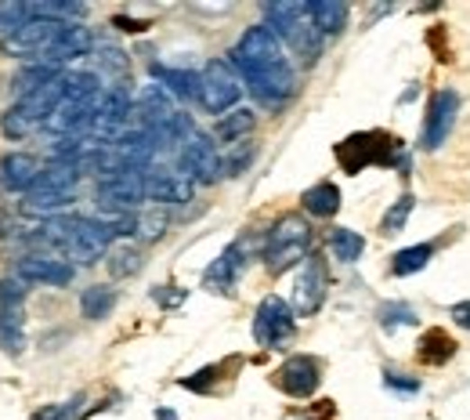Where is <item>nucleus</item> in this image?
<instances>
[{
  "instance_id": "nucleus-9",
  "label": "nucleus",
  "mask_w": 470,
  "mask_h": 420,
  "mask_svg": "<svg viewBox=\"0 0 470 420\" xmlns=\"http://www.w3.org/2000/svg\"><path fill=\"white\" fill-rule=\"evenodd\" d=\"M177 167H181V174L192 178L195 185H213V181L224 178V170H221V152L213 149V142H210L203 131H195V134L181 145Z\"/></svg>"
},
{
  "instance_id": "nucleus-36",
  "label": "nucleus",
  "mask_w": 470,
  "mask_h": 420,
  "mask_svg": "<svg viewBox=\"0 0 470 420\" xmlns=\"http://www.w3.org/2000/svg\"><path fill=\"white\" fill-rule=\"evenodd\" d=\"M412 206H416V199L405 192V196H398V203L384 215V222H380V233H387V236H398L402 229H405V222H409V215H412Z\"/></svg>"
},
{
  "instance_id": "nucleus-3",
  "label": "nucleus",
  "mask_w": 470,
  "mask_h": 420,
  "mask_svg": "<svg viewBox=\"0 0 470 420\" xmlns=\"http://www.w3.org/2000/svg\"><path fill=\"white\" fill-rule=\"evenodd\" d=\"M312 243H315L312 225L301 215H283L272 225L268 240H265V265H268V272H286L297 261H308L312 258Z\"/></svg>"
},
{
  "instance_id": "nucleus-14",
  "label": "nucleus",
  "mask_w": 470,
  "mask_h": 420,
  "mask_svg": "<svg viewBox=\"0 0 470 420\" xmlns=\"http://www.w3.org/2000/svg\"><path fill=\"white\" fill-rule=\"evenodd\" d=\"M15 276L30 287V283H41V287H69L77 269L62 258H51V254H26L19 265H15Z\"/></svg>"
},
{
  "instance_id": "nucleus-15",
  "label": "nucleus",
  "mask_w": 470,
  "mask_h": 420,
  "mask_svg": "<svg viewBox=\"0 0 470 420\" xmlns=\"http://www.w3.org/2000/svg\"><path fill=\"white\" fill-rule=\"evenodd\" d=\"M243 269H247V247H243V243H228V247L213 258V265L206 269L203 287H206L210 294H231V287L240 283Z\"/></svg>"
},
{
  "instance_id": "nucleus-12",
  "label": "nucleus",
  "mask_w": 470,
  "mask_h": 420,
  "mask_svg": "<svg viewBox=\"0 0 470 420\" xmlns=\"http://www.w3.org/2000/svg\"><path fill=\"white\" fill-rule=\"evenodd\" d=\"M326 290H330V276H326V261L319 254H312L304 261V269L297 272V283H294V312L297 315H315L326 301Z\"/></svg>"
},
{
  "instance_id": "nucleus-2",
  "label": "nucleus",
  "mask_w": 470,
  "mask_h": 420,
  "mask_svg": "<svg viewBox=\"0 0 470 420\" xmlns=\"http://www.w3.org/2000/svg\"><path fill=\"white\" fill-rule=\"evenodd\" d=\"M265 26L294 48V55L304 62V66H315L322 59V48H326V37L312 26L304 5L297 0H276V5H265Z\"/></svg>"
},
{
  "instance_id": "nucleus-21",
  "label": "nucleus",
  "mask_w": 470,
  "mask_h": 420,
  "mask_svg": "<svg viewBox=\"0 0 470 420\" xmlns=\"http://www.w3.org/2000/svg\"><path fill=\"white\" fill-rule=\"evenodd\" d=\"M152 80H159V87L177 102H199L203 95V73H192V69L152 66Z\"/></svg>"
},
{
  "instance_id": "nucleus-18",
  "label": "nucleus",
  "mask_w": 470,
  "mask_h": 420,
  "mask_svg": "<svg viewBox=\"0 0 470 420\" xmlns=\"http://www.w3.org/2000/svg\"><path fill=\"white\" fill-rule=\"evenodd\" d=\"M41 174H44V167L30 152H8L5 160H0V185H5L8 192H23L26 196L41 181Z\"/></svg>"
},
{
  "instance_id": "nucleus-20",
  "label": "nucleus",
  "mask_w": 470,
  "mask_h": 420,
  "mask_svg": "<svg viewBox=\"0 0 470 420\" xmlns=\"http://www.w3.org/2000/svg\"><path fill=\"white\" fill-rule=\"evenodd\" d=\"M95 48V37H91V30L87 26H77V23H69L66 30H62V37L51 44V51L41 59V62H48V66H66V62H73V59H84L87 51Z\"/></svg>"
},
{
  "instance_id": "nucleus-25",
  "label": "nucleus",
  "mask_w": 470,
  "mask_h": 420,
  "mask_svg": "<svg viewBox=\"0 0 470 420\" xmlns=\"http://www.w3.org/2000/svg\"><path fill=\"white\" fill-rule=\"evenodd\" d=\"M416 355H420V362H427V366H445V362L456 355V341H452L445 330H427V333L420 337V344H416Z\"/></svg>"
},
{
  "instance_id": "nucleus-31",
  "label": "nucleus",
  "mask_w": 470,
  "mask_h": 420,
  "mask_svg": "<svg viewBox=\"0 0 470 420\" xmlns=\"http://www.w3.org/2000/svg\"><path fill=\"white\" fill-rule=\"evenodd\" d=\"M30 26V5L19 0H0V44L12 41L15 33H23Z\"/></svg>"
},
{
  "instance_id": "nucleus-43",
  "label": "nucleus",
  "mask_w": 470,
  "mask_h": 420,
  "mask_svg": "<svg viewBox=\"0 0 470 420\" xmlns=\"http://www.w3.org/2000/svg\"><path fill=\"white\" fill-rule=\"evenodd\" d=\"M452 323L456 326H463V330H470V301H459V305H452Z\"/></svg>"
},
{
  "instance_id": "nucleus-44",
  "label": "nucleus",
  "mask_w": 470,
  "mask_h": 420,
  "mask_svg": "<svg viewBox=\"0 0 470 420\" xmlns=\"http://www.w3.org/2000/svg\"><path fill=\"white\" fill-rule=\"evenodd\" d=\"M113 26H120L123 33H141V30H145V23H134V19H123V15H116Z\"/></svg>"
},
{
  "instance_id": "nucleus-37",
  "label": "nucleus",
  "mask_w": 470,
  "mask_h": 420,
  "mask_svg": "<svg viewBox=\"0 0 470 420\" xmlns=\"http://www.w3.org/2000/svg\"><path fill=\"white\" fill-rule=\"evenodd\" d=\"M87 402V395H73L69 402H59V406H48L41 409L33 420H80V406Z\"/></svg>"
},
{
  "instance_id": "nucleus-17",
  "label": "nucleus",
  "mask_w": 470,
  "mask_h": 420,
  "mask_svg": "<svg viewBox=\"0 0 470 420\" xmlns=\"http://www.w3.org/2000/svg\"><path fill=\"white\" fill-rule=\"evenodd\" d=\"M145 192L152 203H188L195 192V181L185 178L181 170H149L145 174Z\"/></svg>"
},
{
  "instance_id": "nucleus-26",
  "label": "nucleus",
  "mask_w": 470,
  "mask_h": 420,
  "mask_svg": "<svg viewBox=\"0 0 470 420\" xmlns=\"http://www.w3.org/2000/svg\"><path fill=\"white\" fill-rule=\"evenodd\" d=\"M254 123H258V113L254 109H231V113H224L221 120H217V127H213V134L221 138V142H247V134L254 131Z\"/></svg>"
},
{
  "instance_id": "nucleus-27",
  "label": "nucleus",
  "mask_w": 470,
  "mask_h": 420,
  "mask_svg": "<svg viewBox=\"0 0 470 420\" xmlns=\"http://www.w3.org/2000/svg\"><path fill=\"white\" fill-rule=\"evenodd\" d=\"M113 308H116V290H113V287H87V290L80 294V312H84V319H91V323L109 319Z\"/></svg>"
},
{
  "instance_id": "nucleus-7",
  "label": "nucleus",
  "mask_w": 470,
  "mask_h": 420,
  "mask_svg": "<svg viewBox=\"0 0 470 420\" xmlns=\"http://www.w3.org/2000/svg\"><path fill=\"white\" fill-rule=\"evenodd\" d=\"M294 333H297V312L279 294H268L258 305V315H254V337H258V344L261 348H283Z\"/></svg>"
},
{
  "instance_id": "nucleus-30",
  "label": "nucleus",
  "mask_w": 470,
  "mask_h": 420,
  "mask_svg": "<svg viewBox=\"0 0 470 420\" xmlns=\"http://www.w3.org/2000/svg\"><path fill=\"white\" fill-rule=\"evenodd\" d=\"M430 258H434V247H430V243L405 247V251H398V254L391 258V272H394V276H416V272H423V269L430 265Z\"/></svg>"
},
{
  "instance_id": "nucleus-13",
  "label": "nucleus",
  "mask_w": 470,
  "mask_h": 420,
  "mask_svg": "<svg viewBox=\"0 0 470 420\" xmlns=\"http://www.w3.org/2000/svg\"><path fill=\"white\" fill-rule=\"evenodd\" d=\"M145 174H116L98 181V203L109 206L113 215H138V203H145Z\"/></svg>"
},
{
  "instance_id": "nucleus-34",
  "label": "nucleus",
  "mask_w": 470,
  "mask_h": 420,
  "mask_svg": "<svg viewBox=\"0 0 470 420\" xmlns=\"http://www.w3.org/2000/svg\"><path fill=\"white\" fill-rule=\"evenodd\" d=\"M376 319H380V326H384L387 333H394V330H402V326H412V323H416V312H412V305H405V301H384V305L376 308Z\"/></svg>"
},
{
  "instance_id": "nucleus-22",
  "label": "nucleus",
  "mask_w": 470,
  "mask_h": 420,
  "mask_svg": "<svg viewBox=\"0 0 470 420\" xmlns=\"http://www.w3.org/2000/svg\"><path fill=\"white\" fill-rule=\"evenodd\" d=\"M304 12L322 37H340L348 26V5H340V0H308Z\"/></svg>"
},
{
  "instance_id": "nucleus-23",
  "label": "nucleus",
  "mask_w": 470,
  "mask_h": 420,
  "mask_svg": "<svg viewBox=\"0 0 470 420\" xmlns=\"http://www.w3.org/2000/svg\"><path fill=\"white\" fill-rule=\"evenodd\" d=\"M77 199V192H59V188H30L23 196V215L33 218H55L59 210H66Z\"/></svg>"
},
{
  "instance_id": "nucleus-29",
  "label": "nucleus",
  "mask_w": 470,
  "mask_h": 420,
  "mask_svg": "<svg viewBox=\"0 0 470 420\" xmlns=\"http://www.w3.org/2000/svg\"><path fill=\"white\" fill-rule=\"evenodd\" d=\"M330 251H333V258L340 265H355L362 258V251H366V240L355 229H333L330 233Z\"/></svg>"
},
{
  "instance_id": "nucleus-19",
  "label": "nucleus",
  "mask_w": 470,
  "mask_h": 420,
  "mask_svg": "<svg viewBox=\"0 0 470 420\" xmlns=\"http://www.w3.org/2000/svg\"><path fill=\"white\" fill-rule=\"evenodd\" d=\"M131 113H134L131 91H127L123 84H116V87H109V91L102 95L95 131H105V134H113V142H116V138L123 134V123H127V116H131Z\"/></svg>"
},
{
  "instance_id": "nucleus-38",
  "label": "nucleus",
  "mask_w": 470,
  "mask_h": 420,
  "mask_svg": "<svg viewBox=\"0 0 470 420\" xmlns=\"http://www.w3.org/2000/svg\"><path fill=\"white\" fill-rule=\"evenodd\" d=\"M0 127H5V134H8V138H26V134H33V131H37V123H33V120H30L19 105H12V109L5 113Z\"/></svg>"
},
{
  "instance_id": "nucleus-11",
  "label": "nucleus",
  "mask_w": 470,
  "mask_h": 420,
  "mask_svg": "<svg viewBox=\"0 0 470 420\" xmlns=\"http://www.w3.org/2000/svg\"><path fill=\"white\" fill-rule=\"evenodd\" d=\"M66 23H51V19H30V26L23 33H15L12 41H5L0 48H5L8 55H19V59H30V62H41L51 44L62 37Z\"/></svg>"
},
{
  "instance_id": "nucleus-40",
  "label": "nucleus",
  "mask_w": 470,
  "mask_h": 420,
  "mask_svg": "<svg viewBox=\"0 0 470 420\" xmlns=\"http://www.w3.org/2000/svg\"><path fill=\"white\" fill-rule=\"evenodd\" d=\"M217 366H206V370H199V373H192V377H181V388H188V391H210L213 388V380H217Z\"/></svg>"
},
{
  "instance_id": "nucleus-33",
  "label": "nucleus",
  "mask_w": 470,
  "mask_h": 420,
  "mask_svg": "<svg viewBox=\"0 0 470 420\" xmlns=\"http://www.w3.org/2000/svg\"><path fill=\"white\" fill-rule=\"evenodd\" d=\"M254 156H258V145L247 138V142H235L224 156H221V170H224V178H235V174H243L250 163H254Z\"/></svg>"
},
{
  "instance_id": "nucleus-8",
  "label": "nucleus",
  "mask_w": 470,
  "mask_h": 420,
  "mask_svg": "<svg viewBox=\"0 0 470 420\" xmlns=\"http://www.w3.org/2000/svg\"><path fill=\"white\" fill-rule=\"evenodd\" d=\"M113 240H116V233H113V225L105 218H77L73 222V236H69L62 254L80 261V265H95L102 254H109Z\"/></svg>"
},
{
  "instance_id": "nucleus-32",
  "label": "nucleus",
  "mask_w": 470,
  "mask_h": 420,
  "mask_svg": "<svg viewBox=\"0 0 470 420\" xmlns=\"http://www.w3.org/2000/svg\"><path fill=\"white\" fill-rule=\"evenodd\" d=\"M141 272V251L123 243L116 251H109V276L113 279H127V276H138Z\"/></svg>"
},
{
  "instance_id": "nucleus-24",
  "label": "nucleus",
  "mask_w": 470,
  "mask_h": 420,
  "mask_svg": "<svg viewBox=\"0 0 470 420\" xmlns=\"http://www.w3.org/2000/svg\"><path fill=\"white\" fill-rule=\"evenodd\" d=\"M301 206L308 210L312 218H333L337 210H340V188H337L333 181H319V185L304 188Z\"/></svg>"
},
{
  "instance_id": "nucleus-45",
  "label": "nucleus",
  "mask_w": 470,
  "mask_h": 420,
  "mask_svg": "<svg viewBox=\"0 0 470 420\" xmlns=\"http://www.w3.org/2000/svg\"><path fill=\"white\" fill-rule=\"evenodd\" d=\"M156 420H177V416H174V409H167V406H159V409H156Z\"/></svg>"
},
{
  "instance_id": "nucleus-28",
  "label": "nucleus",
  "mask_w": 470,
  "mask_h": 420,
  "mask_svg": "<svg viewBox=\"0 0 470 420\" xmlns=\"http://www.w3.org/2000/svg\"><path fill=\"white\" fill-rule=\"evenodd\" d=\"M59 77H62V69H59V66H48V62H30V66L15 77L19 98H26V95H33V91H41V87H48V84H55Z\"/></svg>"
},
{
  "instance_id": "nucleus-42",
  "label": "nucleus",
  "mask_w": 470,
  "mask_h": 420,
  "mask_svg": "<svg viewBox=\"0 0 470 420\" xmlns=\"http://www.w3.org/2000/svg\"><path fill=\"white\" fill-rule=\"evenodd\" d=\"M384 384H387L391 391H402V395H416V391H420V380H416V377H405V373H394V370L384 373Z\"/></svg>"
},
{
  "instance_id": "nucleus-5",
  "label": "nucleus",
  "mask_w": 470,
  "mask_h": 420,
  "mask_svg": "<svg viewBox=\"0 0 470 420\" xmlns=\"http://www.w3.org/2000/svg\"><path fill=\"white\" fill-rule=\"evenodd\" d=\"M0 348L8 355L26 352V283L19 276L0 279Z\"/></svg>"
},
{
  "instance_id": "nucleus-41",
  "label": "nucleus",
  "mask_w": 470,
  "mask_h": 420,
  "mask_svg": "<svg viewBox=\"0 0 470 420\" xmlns=\"http://www.w3.org/2000/svg\"><path fill=\"white\" fill-rule=\"evenodd\" d=\"M102 51V69L113 73V77H123L127 73V55L120 48H98Z\"/></svg>"
},
{
  "instance_id": "nucleus-10",
  "label": "nucleus",
  "mask_w": 470,
  "mask_h": 420,
  "mask_svg": "<svg viewBox=\"0 0 470 420\" xmlns=\"http://www.w3.org/2000/svg\"><path fill=\"white\" fill-rule=\"evenodd\" d=\"M456 113H459V95H456L452 87H441V91L430 95L427 120H423V131H420L423 149H441V145H445V138L452 134Z\"/></svg>"
},
{
  "instance_id": "nucleus-39",
  "label": "nucleus",
  "mask_w": 470,
  "mask_h": 420,
  "mask_svg": "<svg viewBox=\"0 0 470 420\" xmlns=\"http://www.w3.org/2000/svg\"><path fill=\"white\" fill-rule=\"evenodd\" d=\"M185 297H188V290H181V287H156V290H152V301H156L159 308H181Z\"/></svg>"
},
{
  "instance_id": "nucleus-16",
  "label": "nucleus",
  "mask_w": 470,
  "mask_h": 420,
  "mask_svg": "<svg viewBox=\"0 0 470 420\" xmlns=\"http://www.w3.org/2000/svg\"><path fill=\"white\" fill-rule=\"evenodd\" d=\"M276 380H279V388H283L286 395H294V398H308V395L319 391L322 370H319V362H315L312 355H290V359L279 366Z\"/></svg>"
},
{
  "instance_id": "nucleus-6",
  "label": "nucleus",
  "mask_w": 470,
  "mask_h": 420,
  "mask_svg": "<svg viewBox=\"0 0 470 420\" xmlns=\"http://www.w3.org/2000/svg\"><path fill=\"white\" fill-rule=\"evenodd\" d=\"M240 98H243V80H240V73L231 69V62L228 59L206 62V69H203V95H199L203 109L213 113V116H224V113L235 109V102H240Z\"/></svg>"
},
{
  "instance_id": "nucleus-4",
  "label": "nucleus",
  "mask_w": 470,
  "mask_h": 420,
  "mask_svg": "<svg viewBox=\"0 0 470 420\" xmlns=\"http://www.w3.org/2000/svg\"><path fill=\"white\" fill-rule=\"evenodd\" d=\"M402 142L384 134V131H366V134H351L337 145V160L348 174H358L362 167L369 163H380V167H398L402 160Z\"/></svg>"
},
{
  "instance_id": "nucleus-35",
  "label": "nucleus",
  "mask_w": 470,
  "mask_h": 420,
  "mask_svg": "<svg viewBox=\"0 0 470 420\" xmlns=\"http://www.w3.org/2000/svg\"><path fill=\"white\" fill-rule=\"evenodd\" d=\"M167 225H170V215H167L163 206H149V210H141V215H138V236H141L145 243L163 240V236H167Z\"/></svg>"
},
{
  "instance_id": "nucleus-1",
  "label": "nucleus",
  "mask_w": 470,
  "mask_h": 420,
  "mask_svg": "<svg viewBox=\"0 0 470 420\" xmlns=\"http://www.w3.org/2000/svg\"><path fill=\"white\" fill-rule=\"evenodd\" d=\"M228 62L247 84V91L268 109H283L297 95V73L286 59L283 41L268 26H250L231 48Z\"/></svg>"
}]
</instances>
